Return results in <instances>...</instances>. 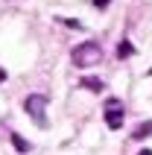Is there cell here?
Returning <instances> with one entry per match:
<instances>
[{
    "mask_svg": "<svg viewBox=\"0 0 152 155\" xmlns=\"http://www.w3.org/2000/svg\"><path fill=\"white\" fill-rule=\"evenodd\" d=\"M100 56H102V50H100L97 41H82V44H76L73 53H70V59H73L76 68H91V64L100 61Z\"/></svg>",
    "mask_w": 152,
    "mask_h": 155,
    "instance_id": "6da1fadb",
    "label": "cell"
},
{
    "mask_svg": "<svg viewBox=\"0 0 152 155\" xmlns=\"http://www.w3.org/2000/svg\"><path fill=\"white\" fill-rule=\"evenodd\" d=\"M24 111L29 114V117H32L35 123H38V126H47V97H41V94H29L24 100Z\"/></svg>",
    "mask_w": 152,
    "mask_h": 155,
    "instance_id": "7a4b0ae2",
    "label": "cell"
},
{
    "mask_svg": "<svg viewBox=\"0 0 152 155\" xmlns=\"http://www.w3.org/2000/svg\"><path fill=\"white\" fill-rule=\"evenodd\" d=\"M105 123H108V129H120L123 126V103L114 100V97L105 103Z\"/></svg>",
    "mask_w": 152,
    "mask_h": 155,
    "instance_id": "3957f363",
    "label": "cell"
},
{
    "mask_svg": "<svg viewBox=\"0 0 152 155\" xmlns=\"http://www.w3.org/2000/svg\"><path fill=\"white\" fill-rule=\"evenodd\" d=\"M132 53H135V47H132L129 41H120V44H117V56H120V59H129Z\"/></svg>",
    "mask_w": 152,
    "mask_h": 155,
    "instance_id": "277c9868",
    "label": "cell"
},
{
    "mask_svg": "<svg viewBox=\"0 0 152 155\" xmlns=\"http://www.w3.org/2000/svg\"><path fill=\"white\" fill-rule=\"evenodd\" d=\"M82 88H88V91H102V82L94 79V76H85L82 79Z\"/></svg>",
    "mask_w": 152,
    "mask_h": 155,
    "instance_id": "5b68a950",
    "label": "cell"
},
{
    "mask_svg": "<svg viewBox=\"0 0 152 155\" xmlns=\"http://www.w3.org/2000/svg\"><path fill=\"white\" fill-rule=\"evenodd\" d=\"M12 143H15V149H18V152H29V149H32L24 138H21V135H12Z\"/></svg>",
    "mask_w": 152,
    "mask_h": 155,
    "instance_id": "8992f818",
    "label": "cell"
},
{
    "mask_svg": "<svg viewBox=\"0 0 152 155\" xmlns=\"http://www.w3.org/2000/svg\"><path fill=\"white\" fill-rule=\"evenodd\" d=\"M149 135H152V123H144V126L135 132V140H144V138H149Z\"/></svg>",
    "mask_w": 152,
    "mask_h": 155,
    "instance_id": "52a82bcc",
    "label": "cell"
},
{
    "mask_svg": "<svg viewBox=\"0 0 152 155\" xmlns=\"http://www.w3.org/2000/svg\"><path fill=\"white\" fill-rule=\"evenodd\" d=\"M64 26H73V29H79L82 24H79V21H73V18H64Z\"/></svg>",
    "mask_w": 152,
    "mask_h": 155,
    "instance_id": "ba28073f",
    "label": "cell"
},
{
    "mask_svg": "<svg viewBox=\"0 0 152 155\" xmlns=\"http://www.w3.org/2000/svg\"><path fill=\"white\" fill-rule=\"evenodd\" d=\"M108 3H111V0H94V6H97V9H108Z\"/></svg>",
    "mask_w": 152,
    "mask_h": 155,
    "instance_id": "9c48e42d",
    "label": "cell"
},
{
    "mask_svg": "<svg viewBox=\"0 0 152 155\" xmlns=\"http://www.w3.org/2000/svg\"><path fill=\"white\" fill-rule=\"evenodd\" d=\"M6 79H9V76H6V70L0 68V82H6Z\"/></svg>",
    "mask_w": 152,
    "mask_h": 155,
    "instance_id": "30bf717a",
    "label": "cell"
},
{
    "mask_svg": "<svg viewBox=\"0 0 152 155\" xmlns=\"http://www.w3.org/2000/svg\"><path fill=\"white\" fill-rule=\"evenodd\" d=\"M137 155H152V149H140V152H137Z\"/></svg>",
    "mask_w": 152,
    "mask_h": 155,
    "instance_id": "8fae6325",
    "label": "cell"
}]
</instances>
